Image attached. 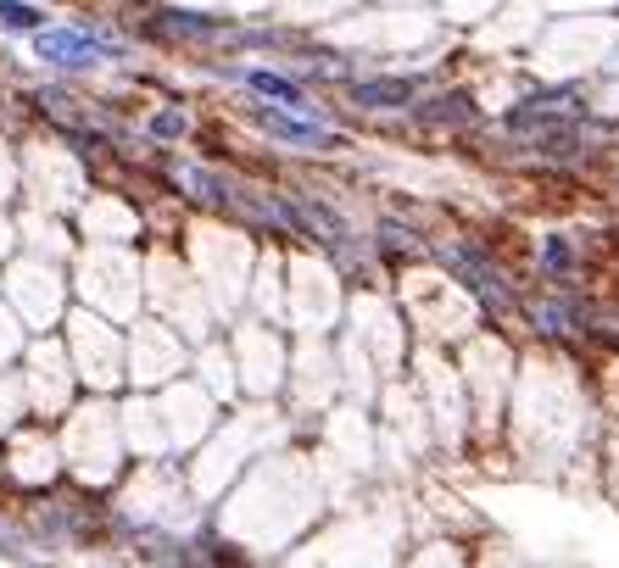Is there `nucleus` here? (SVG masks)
Returning a JSON list of instances; mask_svg holds the SVG:
<instances>
[{
  "label": "nucleus",
  "mask_w": 619,
  "mask_h": 568,
  "mask_svg": "<svg viewBox=\"0 0 619 568\" xmlns=\"http://www.w3.org/2000/svg\"><path fill=\"white\" fill-rule=\"evenodd\" d=\"M35 51H40V62H57V68H85L90 57H107L90 34H73V29H40Z\"/></svg>",
  "instance_id": "f257e3e1"
},
{
  "label": "nucleus",
  "mask_w": 619,
  "mask_h": 568,
  "mask_svg": "<svg viewBox=\"0 0 619 568\" xmlns=\"http://www.w3.org/2000/svg\"><path fill=\"white\" fill-rule=\"evenodd\" d=\"M257 123L268 129V134H279V140H296V146H330V134L324 129H313V123H291V118H279V112H257Z\"/></svg>",
  "instance_id": "f03ea898"
},
{
  "label": "nucleus",
  "mask_w": 619,
  "mask_h": 568,
  "mask_svg": "<svg viewBox=\"0 0 619 568\" xmlns=\"http://www.w3.org/2000/svg\"><path fill=\"white\" fill-rule=\"evenodd\" d=\"M246 84L263 96V101H279V107H302V90L291 79H274V73H246Z\"/></svg>",
  "instance_id": "7ed1b4c3"
},
{
  "label": "nucleus",
  "mask_w": 619,
  "mask_h": 568,
  "mask_svg": "<svg viewBox=\"0 0 619 568\" xmlns=\"http://www.w3.org/2000/svg\"><path fill=\"white\" fill-rule=\"evenodd\" d=\"M352 96H357L363 107H402V101H407V84H391V79H385V84H357Z\"/></svg>",
  "instance_id": "20e7f679"
},
{
  "label": "nucleus",
  "mask_w": 619,
  "mask_h": 568,
  "mask_svg": "<svg viewBox=\"0 0 619 568\" xmlns=\"http://www.w3.org/2000/svg\"><path fill=\"white\" fill-rule=\"evenodd\" d=\"M0 23H7V29H40V23H46V12L23 7V0H0Z\"/></svg>",
  "instance_id": "39448f33"
},
{
  "label": "nucleus",
  "mask_w": 619,
  "mask_h": 568,
  "mask_svg": "<svg viewBox=\"0 0 619 568\" xmlns=\"http://www.w3.org/2000/svg\"><path fill=\"white\" fill-rule=\"evenodd\" d=\"M157 134H185V118H174V112H168V118H157Z\"/></svg>",
  "instance_id": "423d86ee"
}]
</instances>
